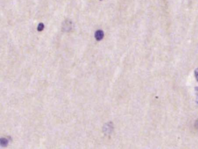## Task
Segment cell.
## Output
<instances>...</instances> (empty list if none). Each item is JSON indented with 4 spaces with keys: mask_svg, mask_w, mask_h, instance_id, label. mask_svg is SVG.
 <instances>
[{
    "mask_svg": "<svg viewBox=\"0 0 198 149\" xmlns=\"http://www.w3.org/2000/svg\"><path fill=\"white\" fill-rule=\"evenodd\" d=\"M72 29V21L68 19H66L64 21L62 24V30L64 32H69Z\"/></svg>",
    "mask_w": 198,
    "mask_h": 149,
    "instance_id": "6da1fadb",
    "label": "cell"
},
{
    "mask_svg": "<svg viewBox=\"0 0 198 149\" xmlns=\"http://www.w3.org/2000/svg\"><path fill=\"white\" fill-rule=\"evenodd\" d=\"M103 132L106 134H110L113 131V125L111 122H109L103 126Z\"/></svg>",
    "mask_w": 198,
    "mask_h": 149,
    "instance_id": "7a4b0ae2",
    "label": "cell"
},
{
    "mask_svg": "<svg viewBox=\"0 0 198 149\" xmlns=\"http://www.w3.org/2000/svg\"><path fill=\"white\" fill-rule=\"evenodd\" d=\"M104 37V33L102 30H98L95 32V38L97 41H101Z\"/></svg>",
    "mask_w": 198,
    "mask_h": 149,
    "instance_id": "3957f363",
    "label": "cell"
},
{
    "mask_svg": "<svg viewBox=\"0 0 198 149\" xmlns=\"http://www.w3.org/2000/svg\"><path fill=\"white\" fill-rule=\"evenodd\" d=\"M0 142H1V145L2 146H6L7 145H8V141L5 138H1Z\"/></svg>",
    "mask_w": 198,
    "mask_h": 149,
    "instance_id": "277c9868",
    "label": "cell"
},
{
    "mask_svg": "<svg viewBox=\"0 0 198 149\" xmlns=\"http://www.w3.org/2000/svg\"><path fill=\"white\" fill-rule=\"evenodd\" d=\"M44 29V25L42 23H40L37 26V30L38 32H42Z\"/></svg>",
    "mask_w": 198,
    "mask_h": 149,
    "instance_id": "5b68a950",
    "label": "cell"
},
{
    "mask_svg": "<svg viewBox=\"0 0 198 149\" xmlns=\"http://www.w3.org/2000/svg\"><path fill=\"white\" fill-rule=\"evenodd\" d=\"M195 75L196 77V79L198 81V68H197L195 71Z\"/></svg>",
    "mask_w": 198,
    "mask_h": 149,
    "instance_id": "8992f818",
    "label": "cell"
},
{
    "mask_svg": "<svg viewBox=\"0 0 198 149\" xmlns=\"http://www.w3.org/2000/svg\"><path fill=\"white\" fill-rule=\"evenodd\" d=\"M195 128L196 129L198 130V118L196 121V122H195Z\"/></svg>",
    "mask_w": 198,
    "mask_h": 149,
    "instance_id": "52a82bcc",
    "label": "cell"
},
{
    "mask_svg": "<svg viewBox=\"0 0 198 149\" xmlns=\"http://www.w3.org/2000/svg\"><path fill=\"white\" fill-rule=\"evenodd\" d=\"M99 1H103V0H99Z\"/></svg>",
    "mask_w": 198,
    "mask_h": 149,
    "instance_id": "ba28073f",
    "label": "cell"
}]
</instances>
